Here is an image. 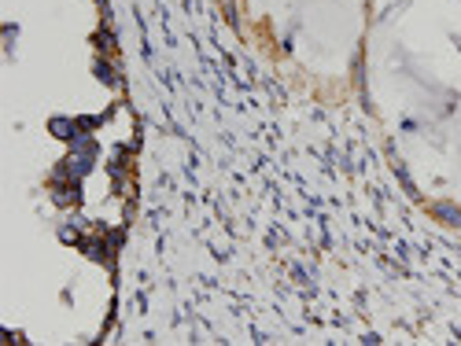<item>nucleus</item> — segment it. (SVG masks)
Masks as SVG:
<instances>
[{
	"instance_id": "nucleus-1",
	"label": "nucleus",
	"mask_w": 461,
	"mask_h": 346,
	"mask_svg": "<svg viewBox=\"0 0 461 346\" xmlns=\"http://www.w3.org/2000/svg\"><path fill=\"white\" fill-rule=\"evenodd\" d=\"M52 199H55V207H81V192H78V181H63V177H52Z\"/></svg>"
},
{
	"instance_id": "nucleus-2",
	"label": "nucleus",
	"mask_w": 461,
	"mask_h": 346,
	"mask_svg": "<svg viewBox=\"0 0 461 346\" xmlns=\"http://www.w3.org/2000/svg\"><path fill=\"white\" fill-rule=\"evenodd\" d=\"M48 133L70 144L74 137H81V122H78V118H63V114H55V118L48 122Z\"/></svg>"
},
{
	"instance_id": "nucleus-6",
	"label": "nucleus",
	"mask_w": 461,
	"mask_h": 346,
	"mask_svg": "<svg viewBox=\"0 0 461 346\" xmlns=\"http://www.w3.org/2000/svg\"><path fill=\"white\" fill-rule=\"evenodd\" d=\"M60 240L63 243H78V225H63L60 228Z\"/></svg>"
},
{
	"instance_id": "nucleus-5",
	"label": "nucleus",
	"mask_w": 461,
	"mask_h": 346,
	"mask_svg": "<svg viewBox=\"0 0 461 346\" xmlns=\"http://www.w3.org/2000/svg\"><path fill=\"white\" fill-rule=\"evenodd\" d=\"M96 78H104L107 85H114V70H111L104 60H96Z\"/></svg>"
},
{
	"instance_id": "nucleus-4",
	"label": "nucleus",
	"mask_w": 461,
	"mask_h": 346,
	"mask_svg": "<svg viewBox=\"0 0 461 346\" xmlns=\"http://www.w3.org/2000/svg\"><path fill=\"white\" fill-rule=\"evenodd\" d=\"M432 214H436L443 225L461 228V207H454V203H436V207H432Z\"/></svg>"
},
{
	"instance_id": "nucleus-7",
	"label": "nucleus",
	"mask_w": 461,
	"mask_h": 346,
	"mask_svg": "<svg viewBox=\"0 0 461 346\" xmlns=\"http://www.w3.org/2000/svg\"><path fill=\"white\" fill-rule=\"evenodd\" d=\"M96 45H100V48H111L114 37H111V34H96Z\"/></svg>"
},
{
	"instance_id": "nucleus-3",
	"label": "nucleus",
	"mask_w": 461,
	"mask_h": 346,
	"mask_svg": "<svg viewBox=\"0 0 461 346\" xmlns=\"http://www.w3.org/2000/svg\"><path fill=\"white\" fill-rule=\"evenodd\" d=\"M78 247H81L85 258H93V262H100V265H107V262H111V243H104L100 236H96V240H81Z\"/></svg>"
}]
</instances>
